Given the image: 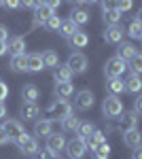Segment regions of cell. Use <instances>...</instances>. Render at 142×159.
I'll return each instance as SVG.
<instances>
[{
  "label": "cell",
  "mask_w": 142,
  "mask_h": 159,
  "mask_svg": "<svg viewBox=\"0 0 142 159\" xmlns=\"http://www.w3.org/2000/svg\"><path fill=\"white\" fill-rule=\"evenodd\" d=\"M115 9L121 13H127L134 9V0H117V4H115Z\"/></svg>",
  "instance_id": "8d00e7d4"
},
{
  "label": "cell",
  "mask_w": 142,
  "mask_h": 159,
  "mask_svg": "<svg viewBox=\"0 0 142 159\" xmlns=\"http://www.w3.org/2000/svg\"><path fill=\"white\" fill-rule=\"evenodd\" d=\"M9 142H11V138H9V136H7V132L0 127V147H4V144H9Z\"/></svg>",
  "instance_id": "b9f144b4"
},
{
  "label": "cell",
  "mask_w": 142,
  "mask_h": 159,
  "mask_svg": "<svg viewBox=\"0 0 142 159\" xmlns=\"http://www.w3.org/2000/svg\"><path fill=\"white\" fill-rule=\"evenodd\" d=\"M0 7L7 9V11H17V9H21V7H19V0H0Z\"/></svg>",
  "instance_id": "74e56055"
},
{
  "label": "cell",
  "mask_w": 142,
  "mask_h": 159,
  "mask_svg": "<svg viewBox=\"0 0 142 159\" xmlns=\"http://www.w3.org/2000/svg\"><path fill=\"white\" fill-rule=\"evenodd\" d=\"M9 68H11L13 72H25V53H15V55H11Z\"/></svg>",
  "instance_id": "4316f807"
},
{
  "label": "cell",
  "mask_w": 142,
  "mask_h": 159,
  "mask_svg": "<svg viewBox=\"0 0 142 159\" xmlns=\"http://www.w3.org/2000/svg\"><path fill=\"white\" fill-rule=\"evenodd\" d=\"M40 115V108L36 106V102H24L21 108H19V117L24 121H36Z\"/></svg>",
  "instance_id": "30bf717a"
},
{
  "label": "cell",
  "mask_w": 142,
  "mask_h": 159,
  "mask_svg": "<svg viewBox=\"0 0 142 159\" xmlns=\"http://www.w3.org/2000/svg\"><path fill=\"white\" fill-rule=\"evenodd\" d=\"M72 93H74V85H72V81H70V83H55V96H57V98L68 100Z\"/></svg>",
  "instance_id": "f1b7e54d"
},
{
  "label": "cell",
  "mask_w": 142,
  "mask_h": 159,
  "mask_svg": "<svg viewBox=\"0 0 142 159\" xmlns=\"http://www.w3.org/2000/svg\"><path fill=\"white\" fill-rule=\"evenodd\" d=\"M76 30H79V25H76V24H72L70 19L62 21V24H59V28H57V32H59V34H62L64 38H68V36L72 34V32H76Z\"/></svg>",
  "instance_id": "d6a6232c"
},
{
  "label": "cell",
  "mask_w": 142,
  "mask_h": 159,
  "mask_svg": "<svg viewBox=\"0 0 142 159\" xmlns=\"http://www.w3.org/2000/svg\"><path fill=\"white\" fill-rule=\"evenodd\" d=\"M123 144L130 148H136L142 144V134L138 132V127H134V129H125L123 132Z\"/></svg>",
  "instance_id": "9a60e30c"
},
{
  "label": "cell",
  "mask_w": 142,
  "mask_h": 159,
  "mask_svg": "<svg viewBox=\"0 0 142 159\" xmlns=\"http://www.w3.org/2000/svg\"><path fill=\"white\" fill-rule=\"evenodd\" d=\"M7 96H9V87H7V83H2V81H0V102H4Z\"/></svg>",
  "instance_id": "60d3db41"
},
{
  "label": "cell",
  "mask_w": 142,
  "mask_h": 159,
  "mask_svg": "<svg viewBox=\"0 0 142 159\" xmlns=\"http://www.w3.org/2000/svg\"><path fill=\"white\" fill-rule=\"evenodd\" d=\"M91 155H94V159H108L110 157V144L104 140L102 144H98L95 148H91Z\"/></svg>",
  "instance_id": "4dcf8cb0"
},
{
  "label": "cell",
  "mask_w": 142,
  "mask_h": 159,
  "mask_svg": "<svg viewBox=\"0 0 142 159\" xmlns=\"http://www.w3.org/2000/svg\"><path fill=\"white\" fill-rule=\"evenodd\" d=\"M125 91H130V93H140V89H142V81H140V74H130L125 81Z\"/></svg>",
  "instance_id": "cb8c5ba5"
},
{
  "label": "cell",
  "mask_w": 142,
  "mask_h": 159,
  "mask_svg": "<svg viewBox=\"0 0 142 159\" xmlns=\"http://www.w3.org/2000/svg\"><path fill=\"white\" fill-rule=\"evenodd\" d=\"M119 117H121L119 121H121V129H123V132H125V129H134V127H138V115H136L134 110H131V112H125V115L121 112Z\"/></svg>",
  "instance_id": "603a6c76"
},
{
  "label": "cell",
  "mask_w": 142,
  "mask_h": 159,
  "mask_svg": "<svg viewBox=\"0 0 142 159\" xmlns=\"http://www.w3.org/2000/svg\"><path fill=\"white\" fill-rule=\"evenodd\" d=\"M104 140H106V134L100 132V129H94L91 134L85 138V147H87V148H95L98 144H102Z\"/></svg>",
  "instance_id": "484cf974"
},
{
  "label": "cell",
  "mask_w": 142,
  "mask_h": 159,
  "mask_svg": "<svg viewBox=\"0 0 142 159\" xmlns=\"http://www.w3.org/2000/svg\"><path fill=\"white\" fill-rule=\"evenodd\" d=\"M59 121H62V132H64V134H74V132H76V127H79V121H81V119H79L74 112H70V115L62 117Z\"/></svg>",
  "instance_id": "e0dca14e"
},
{
  "label": "cell",
  "mask_w": 142,
  "mask_h": 159,
  "mask_svg": "<svg viewBox=\"0 0 142 159\" xmlns=\"http://www.w3.org/2000/svg\"><path fill=\"white\" fill-rule=\"evenodd\" d=\"M40 57H43V66L45 68H55L59 64V57L55 51H45V53H40Z\"/></svg>",
  "instance_id": "1f68e13d"
},
{
  "label": "cell",
  "mask_w": 142,
  "mask_h": 159,
  "mask_svg": "<svg viewBox=\"0 0 142 159\" xmlns=\"http://www.w3.org/2000/svg\"><path fill=\"white\" fill-rule=\"evenodd\" d=\"M136 53H140V51L136 49L134 45H130V43H119V51H117V57H121L123 61H130Z\"/></svg>",
  "instance_id": "7402d4cb"
},
{
  "label": "cell",
  "mask_w": 142,
  "mask_h": 159,
  "mask_svg": "<svg viewBox=\"0 0 142 159\" xmlns=\"http://www.w3.org/2000/svg\"><path fill=\"white\" fill-rule=\"evenodd\" d=\"M68 2H70L72 7H76V4H83V0H68Z\"/></svg>",
  "instance_id": "f907efd6"
},
{
  "label": "cell",
  "mask_w": 142,
  "mask_h": 159,
  "mask_svg": "<svg viewBox=\"0 0 142 159\" xmlns=\"http://www.w3.org/2000/svg\"><path fill=\"white\" fill-rule=\"evenodd\" d=\"M68 19H70L72 24H76L79 28H81V25H85L87 21H89V13L85 11V9L72 7V11H70V15H68Z\"/></svg>",
  "instance_id": "ffe728a7"
},
{
  "label": "cell",
  "mask_w": 142,
  "mask_h": 159,
  "mask_svg": "<svg viewBox=\"0 0 142 159\" xmlns=\"http://www.w3.org/2000/svg\"><path fill=\"white\" fill-rule=\"evenodd\" d=\"M7 36H9V30H7V25L0 24V40H7Z\"/></svg>",
  "instance_id": "bcb514c9"
},
{
  "label": "cell",
  "mask_w": 142,
  "mask_h": 159,
  "mask_svg": "<svg viewBox=\"0 0 142 159\" xmlns=\"http://www.w3.org/2000/svg\"><path fill=\"white\" fill-rule=\"evenodd\" d=\"M53 13H55V11H53L51 7H47V4H38V7H34V24H32V28L43 25Z\"/></svg>",
  "instance_id": "7c38bea8"
},
{
  "label": "cell",
  "mask_w": 142,
  "mask_h": 159,
  "mask_svg": "<svg viewBox=\"0 0 142 159\" xmlns=\"http://www.w3.org/2000/svg\"><path fill=\"white\" fill-rule=\"evenodd\" d=\"M45 66H43V57L40 53H32V55H25V72H40Z\"/></svg>",
  "instance_id": "ac0fdd59"
},
{
  "label": "cell",
  "mask_w": 142,
  "mask_h": 159,
  "mask_svg": "<svg viewBox=\"0 0 142 159\" xmlns=\"http://www.w3.org/2000/svg\"><path fill=\"white\" fill-rule=\"evenodd\" d=\"M21 98H24V102H36V100L40 98V91H38L36 85L28 83V85H24V89H21Z\"/></svg>",
  "instance_id": "83f0119b"
},
{
  "label": "cell",
  "mask_w": 142,
  "mask_h": 159,
  "mask_svg": "<svg viewBox=\"0 0 142 159\" xmlns=\"http://www.w3.org/2000/svg\"><path fill=\"white\" fill-rule=\"evenodd\" d=\"M87 55H83V53H70V57H68V61H66V66L70 68L74 74H83L85 70H87Z\"/></svg>",
  "instance_id": "8992f818"
},
{
  "label": "cell",
  "mask_w": 142,
  "mask_h": 159,
  "mask_svg": "<svg viewBox=\"0 0 142 159\" xmlns=\"http://www.w3.org/2000/svg\"><path fill=\"white\" fill-rule=\"evenodd\" d=\"M2 129L7 132V136L11 138V142H15L19 136L24 134V125H21V121L19 119H7L4 121V125H2Z\"/></svg>",
  "instance_id": "9c48e42d"
},
{
  "label": "cell",
  "mask_w": 142,
  "mask_h": 159,
  "mask_svg": "<svg viewBox=\"0 0 142 159\" xmlns=\"http://www.w3.org/2000/svg\"><path fill=\"white\" fill-rule=\"evenodd\" d=\"M7 53V40H0V55Z\"/></svg>",
  "instance_id": "681fc988"
},
{
  "label": "cell",
  "mask_w": 142,
  "mask_h": 159,
  "mask_svg": "<svg viewBox=\"0 0 142 159\" xmlns=\"http://www.w3.org/2000/svg\"><path fill=\"white\" fill-rule=\"evenodd\" d=\"M140 17H142V13H138L136 17H134V21L130 24V28H127V34H130L131 38H142V24H140Z\"/></svg>",
  "instance_id": "f546056e"
},
{
  "label": "cell",
  "mask_w": 142,
  "mask_h": 159,
  "mask_svg": "<svg viewBox=\"0 0 142 159\" xmlns=\"http://www.w3.org/2000/svg\"><path fill=\"white\" fill-rule=\"evenodd\" d=\"M51 132H53V123H51V119L34 121V136H38V138H47Z\"/></svg>",
  "instance_id": "d6986e66"
},
{
  "label": "cell",
  "mask_w": 142,
  "mask_h": 159,
  "mask_svg": "<svg viewBox=\"0 0 142 159\" xmlns=\"http://www.w3.org/2000/svg\"><path fill=\"white\" fill-rule=\"evenodd\" d=\"M66 153H68V157L70 159H83L85 153H87V147H85V140L83 138H79V136H74L72 140H66Z\"/></svg>",
  "instance_id": "3957f363"
},
{
  "label": "cell",
  "mask_w": 142,
  "mask_h": 159,
  "mask_svg": "<svg viewBox=\"0 0 142 159\" xmlns=\"http://www.w3.org/2000/svg\"><path fill=\"white\" fill-rule=\"evenodd\" d=\"M123 112V102L119 100V96H106L102 102V115L106 119H117Z\"/></svg>",
  "instance_id": "6da1fadb"
},
{
  "label": "cell",
  "mask_w": 142,
  "mask_h": 159,
  "mask_svg": "<svg viewBox=\"0 0 142 159\" xmlns=\"http://www.w3.org/2000/svg\"><path fill=\"white\" fill-rule=\"evenodd\" d=\"M49 115H57V119H62V117H66V115H70V112H74V108H72L70 104H68V100L59 98L57 102H51L47 108Z\"/></svg>",
  "instance_id": "52a82bcc"
},
{
  "label": "cell",
  "mask_w": 142,
  "mask_h": 159,
  "mask_svg": "<svg viewBox=\"0 0 142 159\" xmlns=\"http://www.w3.org/2000/svg\"><path fill=\"white\" fill-rule=\"evenodd\" d=\"M45 4H47V7H51L53 11H57V9H59V4H62V0H47Z\"/></svg>",
  "instance_id": "ee69618b"
},
{
  "label": "cell",
  "mask_w": 142,
  "mask_h": 159,
  "mask_svg": "<svg viewBox=\"0 0 142 159\" xmlns=\"http://www.w3.org/2000/svg\"><path fill=\"white\" fill-rule=\"evenodd\" d=\"M66 40H68V45H70L72 49H83V47L89 45V34L83 32V30H76V32H72Z\"/></svg>",
  "instance_id": "8fae6325"
},
{
  "label": "cell",
  "mask_w": 142,
  "mask_h": 159,
  "mask_svg": "<svg viewBox=\"0 0 142 159\" xmlns=\"http://www.w3.org/2000/svg\"><path fill=\"white\" fill-rule=\"evenodd\" d=\"M95 102V96L94 91H89V89H81L79 93H76V98H74V108L76 110H89L94 106Z\"/></svg>",
  "instance_id": "5b68a950"
},
{
  "label": "cell",
  "mask_w": 142,
  "mask_h": 159,
  "mask_svg": "<svg viewBox=\"0 0 142 159\" xmlns=\"http://www.w3.org/2000/svg\"><path fill=\"white\" fill-rule=\"evenodd\" d=\"M19 7H24V9H34V0H19Z\"/></svg>",
  "instance_id": "f6af8a7d"
},
{
  "label": "cell",
  "mask_w": 142,
  "mask_h": 159,
  "mask_svg": "<svg viewBox=\"0 0 142 159\" xmlns=\"http://www.w3.org/2000/svg\"><path fill=\"white\" fill-rule=\"evenodd\" d=\"M95 127H94V123H89V121H79V127H76V132H74V134L79 136V138H87V136L91 134V132H94Z\"/></svg>",
  "instance_id": "836d02e7"
},
{
  "label": "cell",
  "mask_w": 142,
  "mask_h": 159,
  "mask_svg": "<svg viewBox=\"0 0 142 159\" xmlns=\"http://www.w3.org/2000/svg\"><path fill=\"white\" fill-rule=\"evenodd\" d=\"M121 15L123 13L117 11V9H102V19L106 25H117L121 21Z\"/></svg>",
  "instance_id": "d4e9b609"
},
{
  "label": "cell",
  "mask_w": 142,
  "mask_h": 159,
  "mask_svg": "<svg viewBox=\"0 0 142 159\" xmlns=\"http://www.w3.org/2000/svg\"><path fill=\"white\" fill-rule=\"evenodd\" d=\"M123 36H125V30L119 24L108 25L106 30H104V43H108V45H119V43H123Z\"/></svg>",
  "instance_id": "ba28073f"
},
{
  "label": "cell",
  "mask_w": 142,
  "mask_h": 159,
  "mask_svg": "<svg viewBox=\"0 0 142 159\" xmlns=\"http://www.w3.org/2000/svg\"><path fill=\"white\" fill-rule=\"evenodd\" d=\"M40 159H62V155H59V153H53V151H47V148H45V151L40 153Z\"/></svg>",
  "instance_id": "f35d334b"
},
{
  "label": "cell",
  "mask_w": 142,
  "mask_h": 159,
  "mask_svg": "<svg viewBox=\"0 0 142 159\" xmlns=\"http://www.w3.org/2000/svg\"><path fill=\"white\" fill-rule=\"evenodd\" d=\"M106 93L108 96H119V93H123L125 91V83H123V79L121 76H108L106 79Z\"/></svg>",
  "instance_id": "4fadbf2b"
},
{
  "label": "cell",
  "mask_w": 142,
  "mask_h": 159,
  "mask_svg": "<svg viewBox=\"0 0 142 159\" xmlns=\"http://www.w3.org/2000/svg\"><path fill=\"white\" fill-rule=\"evenodd\" d=\"M134 153H131V159H142V148L140 147H136V148H131Z\"/></svg>",
  "instance_id": "7dc6e473"
},
{
  "label": "cell",
  "mask_w": 142,
  "mask_h": 159,
  "mask_svg": "<svg viewBox=\"0 0 142 159\" xmlns=\"http://www.w3.org/2000/svg\"><path fill=\"white\" fill-rule=\"evenodd\" d=\"M7 117V106H4V102H0V119H4Z\"/></svg>",
  "instance_id": "c3c4849f"
},
{
  "label": "cell",
  "mask_w": 142,
  "mask_h": 159,
  "mask_svg": "<svg viewBox=\"0 0 142 159\" xmlns=\"http://www.w3.org/2000/svg\"><path fill=\"white\" fill-rule=\"evenodd\" d=\"M102 2V9H115V4H117V0H100Z\"/></svg>",
  "instance_id": "7bdbcfd3"
},
{
  "label": "cell",
  "mask_w": 142,
  "mask_h": 159,
  "mask_svg": "<svg viewBox=\"0 0 142 159\" xmlns=\"http://www.w3.org/2000/svg\"><path fill=\"white\" fill-rule=\"evenodd\" d=\"M134 112H136V115L142 112V96L140 93H136V100H134Z\"/></svg>",
  "instance_id": "ab89813d"
},
{
  "label": "cell",
  "mask_w": 142,
  "mask_h": 159,
  "mask_svg": "<svg viewBox=\"0 0 142 159\" xmlns=\"http://www.w3.org/2000/svg\"><path fill=\"white\" fill-rule=\"evenodd\" d=\"M83 2H87V4H98L100 0H83Z\"/></svg>",
  "instance_id": "816d5d0a"
},
{
  "label": "cell",
  "mask_w": 142,
  "mask_h": 159,
  "mask_svg": "<svg viewBox=\"0 0 142 159\" xmlns=\"http://www.w3.org/2000/svg\"><path fill=\"white\" fill-rule=\"evenodd\" d=\"M59 24H62V19H59L57 15L53 13V15H51V17H49V19H47V21L43 24V28H45V30H49V32H57Z\"/></svg>",
  "instance_id": "d590c367"
},
{
  "label": "cell",
  "mask_w": 142,
  "mask_h": 159,
  "mask_svg": "<svg viewBox=\"0 0 142 159\" xmlns=\"http://www.w3.org/2000/svg\"><path fill=\"white\" fill-rule=\"evenodd\" d=\"M72 76H74V72H72L66 64H64V66H59V64H57L55 70H53V81H55V83H70Z\"/></svg>",
  "instance_id": "2e32d148"
},
{
  "label": "cell",
  "mask_w": 142,
  "mask_h": 159,
  "mask_svg": "<svg viewBox=\"0 0 142 159\" xmlns=\"http://www.w3.org/2000/svg\"><path fill=\"white\" fill-rule=\"evenodd\" d=\"M15 144H17V148H19V153L25 155V157H32V155L38 153V140H36L34 136H28L25 132L15 140Z\"/></svg>",
  "instance_id": "7a4b0ae2"
},
{
  "label": "cell",
  "mask_w": 142,
  "mask_h": 159,
  "mask_svg": "<svg viewBox=\"0 0 142 159\" xmlns=\"http://www.w3.org/2000/svg\"><path fill=\"white\" fill-rule=\"evenodd\" d=\"M127 70H131V74H140L142 72V55L136 53L130 61H127Z\"/></svg>",
  "instance_id": "e575fe53"
},
{
  "label": "cell",
  "mask_w": 142,
  "mask_h": 159,
  "mask_svg": "<svg viewBox=\"0 0 142 159\" xmlns=\"http://www.w3.org/2000/svg\"><path fill=\"white\" fill-rule=\"evenodd\" d=\"M7 51L15 55V53H25V40L21 36H13L7 40Z\"/></svg>",
  "instance_id": "44dd1931"
},
{
  "label": "cell",
  "mask_w": 142,
  "mask_h": 159,
  "mask_svg": "<svg viewBox=\"0 0 142 159\" xmlns=\"http://www.w3.org/2000/svg\"><path fill=\"white\" fill-rule=\"evenodd\" d=\"M125 70H127V61H123L121 57H110V60L104 64V74L108 76H121V74H125Z\"/></svg>",
  "instance_id": "277c9868"
},
{
  "label": "cell",
  "mask_w": 142,
  "mask_h": 159,
  "mask_svg": "<svg viewBox=\"0 0 142 159\" xmlns=\"http://www.w3.org/2000/svg\"><path fill=\"white\" fill-rule=\"evenodd\" d=\"M66 147V136H64V132L62 134H51L47 136V151H53V153H59L62 148Z\"/></svg>",
  "instance_id": "5bb4252c"
}]
</instances>
